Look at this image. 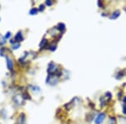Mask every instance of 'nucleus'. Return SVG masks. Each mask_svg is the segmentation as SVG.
Listing matches in <instances>:
<instances>
[{"label": "nucleus", "instance_id": "2eb2a0df", "mask_svg": "<svg viewBox=\"0 0 126 124\" xmlns=\"http://www.w3.org/2000/svg\"><path fill=\"white\" fill-rule=\"evenodd\" d=\"M56 45H51V46H50V50H51V51H54V50H56Z\"/></svg>", "mask_w": 126, "mask_h": 124}, {"label": "nucleus", "instance_id": "f8f14e48", "mask_svg": "<svg viewBox=\"0 0 126 124\" xmlns=\"http://www.w3.org/2000/svg\"><path fill=\"white\" fill-rule=\"evenodd\" d=\"M10 37H11V33L10 32H8V33H6V34H5V36H4V38H5V40L6 39H9Z\"/></svg>", "mask_w": 126, "mask_h": 124}, {"label": "nucleus", "instance_id": "f3484780", "mask_svg": "<svg viewBox=\"0 0 126 124\" xmlns=\"http://www.w3.org/2000/svg\"><path fill=\"white\" fill-rule=\"evenodd\" d=\"M124 101H125V102L126 103V96L125 97V98H124Z\"/></svg>", "mask_w": 126, "mask_h": 124}, {"label": "nucleus", "instance_id": "f257e3e1", "mask_svg": "<svg viewBox=\"0 0 126 124\" xmlns=\"http://www.w3.org/2000/svg\"><path fill=\"white\" fill-rule=\"evenodd\" d=\"M105 118H106V113H99L96 117V119H95V124H102L104 122Z\"/></svg>", "mask_w": 126, "mask_h": 124}, {"label": "nucleus", "instance_id": "6e6552de", "mask_svg": "<svg viewBox=\"0 0 126 124\" xmlns=\"http://www.w3.org/2000/svg\"><path fill=\"white\" fill-rule=\"evenodd\" d=\"M109 124H116V119L114 118V117H109Z\"/></svg>", "mask_w": 126, "mask_h": 124}, {"label": "nucleus", "instance_id": "20e7f679", "mask_svg": "<svg viewBox=\"0 0 126 124\" xmlns=\"http://www.w3.org/2000/svg\"><path fill=\"white\" fill-rule=\"evenodd\" d=\"M23 40H24V37H23V34H22V32H19V33L16 34L15 37V40L17 42V43L21 42Z\"/></svg>", "mask_w": 126, "mask_h": 124}, {"label": "nucleus", "instance_id": "4468645a", "mask_svg": "<svg viewBox=\"0 0 126 124\" xmlns=\"http://www.w3.org/2000/svg\"><path fill=\"white\" fill-rule=\"evenodd\" d=\"M40 9H39V10L40 11H44V9H45V6L43 5V4H41V5H40Z\"/></svg>", "mask_w": 126, "mask_h": 124}, {"label": "nucleus", "instance_id": "ddd939ff", "mask_svg": "<svg viewBox=\"0 0 126 124\" xmlns=\"http://www.w3.org/2000/svg\"><path fill=\"white\" fill-rule=\"evenodd\" d=\"M46 4L47 5V6H50V5H52V2H51V0H47V1L46 2Z\"/></svg>", "mask_w": 126, "mask_h": 124}, {"label": "nucleus", "instance_id": "f03ea898", "mask_svg": "<svg viewBox=\"0 0 126 124\" xmlns=\"http://www.w3.org/2000/svg\"><path fill=\"white\" fill-rule=\"evenodd\" d=\"M56 70H57V68H56V65H55L53 62L50 63V64H49V66H48V69H47V71L49 74L50 75L51 73H54L55 71H56Z\"/></svg>", "mask_w": 126, "mask_h": 124}, {"label": "nucleus", "instance_id": "39448f33", "mask_svg": "<svg viewBox=\"0 0 126 124\" xmlns=\"http://www.w3.org/2000/svg\"><path fill=\"white\" fill-rule=\"evenodd\" d=\"M119 15H120V11H119V10H116V11H114L113 14H112V15L110 16V19H116L117 18L119 17Z\"/></svg>", "mask_w": 126, "mask_h": 124}, {"label": "nucleus", "instance_id": "423d86ee", "mask_svg": "<svg viewBox=\"0 0 126 124\" xmlns=\"http://www.w3.org/2000/svg\"><path fill=\"white\" fill-rule=\"evenodd\" d=\"M19 124H25V116L24 114H21L19 117Z\"/></svg>", "mask_w": 126, "mask_h": 124}, {"label": "nucleus", "instance_id": "6ab92c4d", "mask_svg": "<svg viewBox=\"0 0 126 124\" xmlns=\"http://www.w3.org/2000/svg\"><path fill=\"white\" fill-rule=\"evenodd\" d=\"M0 21H1V18H0Z\"/></svg>", "mask_w": 126, "mask_h": 124}, {"label": "nucleus", "instance_id": "0eeeda50", "mask_svg": "<svg viewBox=\"0 0 126 124\" xmlns=\"http://www.w3.org/2000/svg\"><path fill=\"white\" fill-rule=\"evenodd\" d=\"M30 14L31 15H35V14H38V9H36V8H33V9H30Z\"/></svg>", "mask_w": 126, "mask_h": 124}, {"label": "nucleus", "instance_id": "9d476101", "mask_svg": "<svg viewBox=\"0 0 126 124\" xmlns=\"http://www.w3.org/2000/svg\"><path fill=\"white\" fill-rule=\"evenodd\" d=\"M19 46H20V44L16 42V43H15V44H13V48H12V49H13V50H17V49L19 48Z\"/></svg>", "mask_w": 126, "mask_h": 124}, {"label": "nucleus", "instance_id": "dca6fc26", "mask_svg": "<svg viewBox=\"0 0 126 124\" xmlns=\"http://www.w3.org/2000/svg\"><path fill=\"white\" fill-rule=\"evenodd\" d=\"M123 112H124V114L126 115V105L124 106V107H123Z\"/></svg>", "mask_w": 126, "mask_h": 124}, {"label": "nucleus", "instance_id": "1a4fd4ad", "mask_svg": "<svg viewBox=\"0 0 126 124\" xmlns=\"http://www.w3.org/2000/svg\"><path fill=\"white\" fill-rule=\"evenodd\" d=\"M58 27H62V28H59L58 29H60L61 31H63V30H65V28H66V26H65V24H58Z\"/></svg>", "mask_w": 126, "mask_h": 124}, {"label": "nucleus", "instance_id": "7ed1b4c3", "mask_svg": "<svg viewBox=\"0 0 126 124\" xmlns=\"http://www.w3.org/2000/svg\"><path fill=\"white\" fill-rule=\"evenodd\" d=\"M6 65H7V68L9 69V70H11L14 67V61L11 58L7 56L6 57Z\"/></svg>", "mask_w": 126, "mask_h": 124}, {"label": "nucleus", "instance_id": "9b49d317", "mask_svg": "<svg viewBox=\"0 0 126 124\" xmlns=\"http://www.w3.org/2000/svg\"><path fill=\"white\" fill-rule=\"evenodd\" d=\"M46 43H47V41H46V40H45V39H43V40H42V41H41V43L40 44V48L44 47L45 44H46Z\"/></svg>", "mask_w": 126, "mask_h": 124}, {"label": "nucleus", "instance_id": "a211bd4d", "mask_svg": "<svg viewBox=\"0 0 126 124\" xmlns=\"http://www.w3.org/2000/svg\"><path fill=\"white\" fill-rule=\"evenodd\" d=\"M124 72H125V74L126 75V69H125V70H124Z\"/></svg>", "mask_w": 126, "mask_h": 124}]
</instances>
